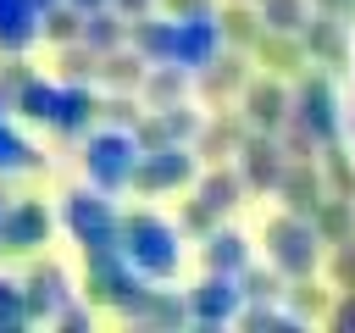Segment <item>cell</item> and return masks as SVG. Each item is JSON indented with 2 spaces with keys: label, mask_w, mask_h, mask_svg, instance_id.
Instances as JSON below:
<instances>
[{
  "label": "cell",
  "mask_w": 355,
  "mask_h": 333,
  "mask_svg": "<svg viewBox=\"0 0 355 333\" xmlns=\"http://www.w3.org/2000/svg\"><path fill=\"white\" fill-rule=\"evenodd\" d=\"M122 255L139 266V278H172L178 272V255H183V244H178V228H166L161 216H150V211H133V216H122Z\"/></svg>",
  "instance_id": "obj_1"
},
{
  "label": "cell",
  "mask_w": 355,
  "mask_h": 333,
  "mask_svg": "<svg viewBox=\"0 0 355 333\" xmlns=\"http://www.w3.org/2000/svg\"><path fill=\"white\" fill-rule=\"evenodd\" d=\"M139 155H144V144H139V133H133V128H105V133H94V139H89L83 166H89L94 189H122V183H133Z\"/></svg>",
  "instance_id": "obj_2"
},
{
  "label": "cell",
  "mask_w": 355,
  "mask_h": 333,
  "mask_svg": "<svg viewBox=\"0 0 355 333\" xmlns=\"http://www.w3.org/2000/svg\"><path fill=\"white\" fill-rule=\"evenodd\" d=\"M61 222L72 228V239L83 244V255L116 250V239H122V216L111 211V200H100V194H89V189H72V194H67Z\"/></svg>",
  "instance_id": "obj_3"
},
{
  "label": "cell",
  "mask_w": 355,
  "mask_h": 333,
  "mask_svg": "<svg viewBox=\"0 0 355 333\" xmlns=\"http://www.w3.org/2000/svg\"><path fill=\"white\" fill-rule=\"evenodd\" d=\"M189 178H194V161H189V150H178V144L144 150V155H139V166H133V189H139V194L178 189V183H189Z\"/></svg>",
  "instance_id": "obj_4"
},
{
  "label": "cell",
  "mask_w": 355,
  "mask_h": 333,
  "mask_svg": "<svg viewBox=\"0 0 355 333\" xmlns=\"http://www.w3.org/2000/svg\"><path fill=\"white\" fill-rule=\"evenodd\" d=\"M50 239V211L39 200H17L0 222V250H39Z\"/></svg>",
  "instance_id": "obj_5"
},
{
  "label": "cell",
  "mask_w": 355,
  "mask_h": 333,
  "mask_svg": "<svg viewBox=\"0 0 355 333\" xmlns=\"http://www.w3.org/2000/svg\"><path fill=\"white\" fill-rule=\"evenodd\" d=\"M39 22H44V11L33 0H0V44L6 50H28L39 39Z\"/></svg>",
  "instance_id": "obj_6"
},
{
  "label": "cell",
  "mask_w": 355,
  "mask_h": 333,
  "mask_svg": "<svg viewBox=\"0 0 355 333\" xmlns=\"http://www.w3.org/2000/svg\"><path fill=\"white\" fill-rule=\"evenodd\" d=\"M94 111H100V100L89 94V83H67V89H61V100H55L50 128H61V133H83V128L94 122Z\"/></svg>",
  "instance_id": "obj_7"
},
{
  "label": "cell",
  "mask_w": 355,
  "mask_h": 333,
  "mask_svg": "<svg viewBox=\"0 0 355 333\" xmlns=\"http://www.w3.org/2000/svg\"><path fill=\"white\" fill-rule=\"evenodd\" d=\"M61 294H67V278L61 266H33L28 283H22V300H28V316H44V311H61Z\"/></svg>",
  "instance_id": "obj_8"
},
{
  "label": "cell",
  "mask_w": 355,
  "mask_h": 333,
  "mask_svg": "<svg viewBox=\"0 0 355 333\" xmlns=\"http://www.w3.org/2000/svg\"><path fill=\"white\" fill-rule=\"evenodd\" d=\"M233 300H239V289L227 283V272H211V278L194 289L189 311H194V316H211V322H222V316H233Z\"/></svg>",
  "instance_id": "obj_9"
},
{
  "label": "cell",
  "mask_w": 355,
  "mask_h": 333,
  "mask_svg": "<svg viewBox=\"0 0 355 333\" xmlns=\"http://www.w3.org/2000/svg\"><path fill=\"white\" fill-rule=\"evenodd\" d=\"M122 39H128V17H122V11H105V6H100V11H83V44H89V50L105 56V50H116Z\"/></svg>",
  "instance_id": "obj_10"
},
{
  "label": "cell",
  "mask_w": 355,
  "mask_h": 333,
  "mask_svg": "<svg viewBox=\"0 0 355 333\" xmlns=\"http://www.w3.org/2000/svg\"><path fill=\"white\" fill-rule=\"evenodd\" d=\"M33 166H39V150L0 117V178H6V172H33Z\"/></svg>",
  "instance_id": "obj_11"
},
{
  "label": "cell",
  "mask_w": 355,
  "mask_h": 333,
  "mask_svg": "<svg viewBox=\"0 0 355 333\" xmlns=\"http://www.w3.org/2000/svg\"><path fill=\"white\" fill-rule=\"evenodd\" d=\"M39 33H44V39H55V44H72V39H83V11H78L72 0H55V6L44 11Z\"/></svg>",
  "instance_id": "obj_12"
},
{
  "label": "cell",
  "mask_w": 355,
  "mask_h": 333,
  "mask_svg": "<svg viewBox=\"0 0 355 333\" xmlns=\"http://www.w3.org/2000/svg\"><path fill=\"white\" fill-rule=\"evenodd\" d=\"M100 78H105L111 89H139V83H144V56L105 50V56H100Z\"/></svg>",
  "instance_id": "obj_13"
},
{
  "label": "cell",
  "mask_w": 355,
  "mask_h": 333,
  "mask_svg": "<svg viewBox=\"0 0 355 333\" xmlns=\"http://www.w3.org/2000/svg\"><path fill=\"white\" fill-rule=\"evenodd\" d=\"M55 100H61V89H55V83H39V78H28V83L17 89V111L33 117V122H50V117H55Z\"/></svg>",
  "instance_id": "obj_14"
},
{
  "label": "cell",
  "mask_w": 355,
  "mask_h": 333,
  "mask_svg": "<svg viewBox=\"0 0 355 333\" xmlns=\"http://www.w3.org/2000/svg\"><path fill=\"white\" fill-rule=\"evenodd\" d=\"M200 200H205L211 211H227V205L239 200V178H227V172H211V178H200Z\"/></svg>",
  "instance_id": "obj_15"
},
{
  "label": "cell",
  "mask_w": 355,
  "mask_h": 333,
  "mask_svg": "<svg viewBox=\"0 0 355 333\" xmlns=\"http://www.w3.org/2000/svg\"><path fill=\"white\" fill-rule=\"evenodd\" d=\"M244 239L239 233H216L211 244H205V261H211V272H233L239 261H244V250H239Z\"/></svg>",
  "instance_id": "obj_16"
},
{
  "label": "cell",
  "mask_w": 355,
  "mask_h": 333,
  "mask_svg": "<svg viewBox=\"0 0 355 333\" xmlns=\"http://www.w3.org/2000/svg\"><path fill=\"white\" fill-rule=\"evenodd\" d=\"M272 244H277V261H283V266H288V261H294V266H300V261H305V255H311V250H305V244H311V239H305V233H300V228H288V222H277V228H272Z\"/></svg>",
  "instance_id": "obj_17"
},
{
  "label": "cell",
  "mask_w": 355,
  "mask_h": 333,
  "mask_svg": "<svg viewBox=\"0 0 355 333\" xmlns=\"http://www.w3.org/2000/svg\"><path fill=\"white\" fill-rule=\"evenodd\" d=\"M277 105H283L277 89H250V117L255 122H277Z\"/></svg>",
  "instance_id": "obj_18"
},
{
  "label": "cell",
  "mask_w": 355,
  "mask_h": 333,
  "mask_svg": "<svg viewBox=\"0 0 355 333\" xmlns=\"http://www.w3.org/2000/svg\"><path fill=\"white\" fill-rule=\"evenodd\" d=\"M28 78H33V72H28V61H17V56H11V61H6V67H0V89H6V94H11V100H17V89H22V83H28Z\"/></svg>",
  "instance_id": "obj_19"
},
{
  "label": "cell",
  "mask_w": 355,
  "mask_h": 333,
  "mask_svg": "<svg viewBox=\"0 0 355 333\" xmlns=\"http://www.w3.org/2000/svg\"><path fill=\"white\" fill-rule=\"evenodd\" d=\"M172 17H205V0H161Z\"/></svg>",
  "instance_id": "obj_20"
},
{
  "label": "cell",
  "mask_w": 355,
  "mask_h": 333,
  "mask_svg": "<svg viewBox=\"0 0 355 333\" xmlns=\"http://www.w3.org/2000/svg\"><path fill=\"white\" fill-rule=\"evenodd\" d=\"M111 6H116V11L133 22V17H144V6H150V0H111Z\"/></svg>",
  "instance_id": "obj_21"
},
{
  "label": "cell",
  "mask_w": 355,
  "mask_h": 333,
  "mask_svg": "<svg viewBox=\"0 0 355 333\" xmlns=\"http://www.w3.org/2000/svg\"><path fill=\"white\" fill-rule=\"evenodd\" d=\"M78 11H100V6H111V0H72Z\"/></svg>",
  "instance_id": "obj_22"
},
{
  "label": "cell",
  "mask_w": 355,
  "mask_h": 333,
  "mask_svg": "<svg viewBox=\"0 0 355 333\" xmlns=\"http://www.w3.org/2000/svg\"><path fill=\"white\" fill-rule=\"evenodd\" d=\"M6 111H11V94H6V89H0V117H6Z\"/></svg>",
  "instance_id": "obj_23"
},
{
  "label": "cell",
  "mask_w": 355,
  "mask_h": 333,
  "mask_svg": "<svg viewBox=\"0 0 355 333\" xmlns=\"http://www.w3.org/2000/svg\"><path fill=\"white\" fill-rule=\"evenodd\" d=\"M33 6H39V11H50V6H55V0H33Z\"/></svg>",
  "instance_id": "obj_24"
},
{
  "label": "cell",
  "mask_w": 355,
  "mask_h": 333,
  "mask_svg": "<svg viewBox=\"0 0 355 333\" xmlns=\"http://www.w3.org/2000/svg\"><path fill=\"white\" fill-rule=\"evenodd\" d=\"M0 50H6V44H0Z\"/></svg>",
  "instance_id": "obj_25"
}]
</instances>
